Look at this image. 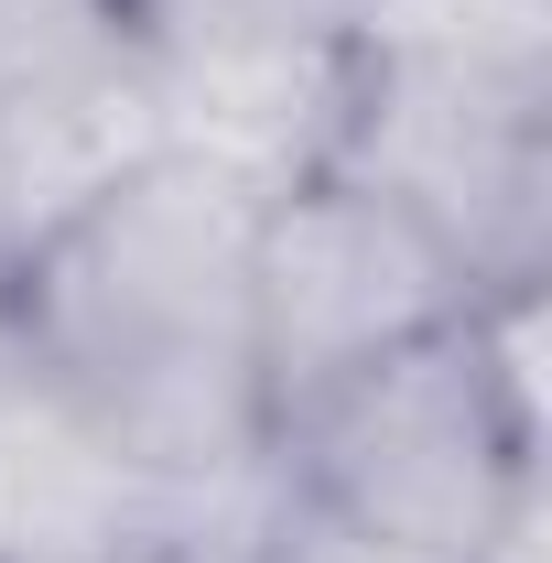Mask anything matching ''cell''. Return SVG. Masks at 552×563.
Returning <instances> with one entry per match:
<instances>
[{
    "mask_svg": "<svg viewBox=\"0 0 552 563\" xmlns=\"http://www.w3.org/2000/svg\"><path fill=\"white\" fill-rule=\"evenodd\" d=\"M336 174L412 207L487 303L552 292V87L357 55Z\"/></svg>",
    "mask_w": 552,
    "mask_h": 563,
    "instance_id": "cell-4",
    "label": "cell"
},
{
    "mask_svg": "<svg viewBox=\"0 0 552 563\" xmlns=\"http://www.w3.org/2000/svg\"><path fill=\"white\" fill-rule=\"evenodd\" d=\"M250 217L261 196L152 152L120 196L0 272V336L87 390L174 488L272 466V412L250 379Z\"/></svg>",
    "mask_w": 552,
    "mask_h": 563,
    "instance_id": "cell-1",
    "label": "cell"
},
{
    "mask_svg": "<svg viewBox=\"0 0 552 563\" xmlns=\"http://www.w3.org/2000/svg\"><path fill=\"white\" fill-rule=\"evenodd\" d=\"M261 563H422V553L368 542V531H346V520H325V509H303V498L281 488V520H272V542H261Z\"/></svg>",
    "mask_w": 552,
    "mask_h": 563,
    "instance_id": "cell-9",
    "label": "cell"
},
{
    "mask_svg": "<svg viewBox=\"0 0 552 563\" xmlns=\"http://www.w3.org/2000/svg\"><path fill=\"white\" fill-rule=\"evenodd\" d=\"M120 563H196V553H174V542H141V553H120Z\"/></svg>",
    "mask_w": 552,
    "mask_h": 563,
    "instance_id": "cell-11",
    "label": "cell"
},
{
    "mask_svg": "<svg viewBox=\"0 0 552 563\" xmlns=\"http://www.w3.org/2000/svg\"><path fill=\"white\" fill-rule=\"evenodd\" d=\"M152 152L163 141H152L131 44L55 76H11L0 87V272H22L55 228H76L98 196H120Z\"/></svg>",
    "mask_w": 552,
    "mask_h": 563,
    "instance_id": "cell-7",
    "label": "cell"
},
{
    "mask_svg": "<svg viewBox=\"0 0 552 563\" xmlns=\"http://www.w3.org/2000/svg\"><path fill=\"white\" fill-rule=\"evenodd\" d=\"M174 11H207V0H120V22H131V33H152V22H174Z\"/></svg>",
    "mask_w": 552,
    "mask_h": 563,
    "instance_id": "cell-10",
    "label": "cell"
},
{
    "mask_svg": "<svg viewBox=\"0 0 552 563\" xmlns=\"http://www.w3.org/2000/svg\"><path fill=\"white\" fill-rule=\"evenodd\" d=\"M185 498L87 390L0 336V563H120L174 542Z\"/></svg>",
    "mask_w": 552,
    "mask_h": 563,
    "instance_id": "cell-6",
    "label": "cell"
},
{
    "mask_svg": "<svg viewBox=\"0 0 552 563\" xmlns=\"http://www.w3.org/2000/svg\"><path fill=\"white\" fill-rule=\"evenodd\" d=\"M357 55L552 87V0H346Z\"/></svg>",
    "mask_w": 552,
    "mask_h": 563,
    "instance_id": "cell-8",
    "label": "cell"
},
{
    "mask_svg": "<svg viewBox=\"0 0 552 563\" xmlns=\"http://www.w3.org/2000/svg\"><path fill=\"white\" fill-rule=\"evenodd\" d=\"M477 303L487 292L455 272V250L336 163L261 196V217H250V379H261L272 422L292 401H314L325 379L412 347Z\"/></svg>",
    "mask_w": 552,
    "mask_h": 563,
    "instance_id": "cell-3",
    "label": "cell"
},
{
    "mask_svg": "<svg viewBox=\"0 0 552 563\" xmlns=\"http://www.w3.org/2000/svg\"><path fill=\"white\" fill-rule=\"evenodd\" d=\"M552 292H498L412 347L325 379L272 422V466L303 509L422 563H542L552 542Z\"/></svg>",
    "mask_w": 552,
    "mask_h": 563,
    "instance_id": "cell-2",
    "label": "cell"
},
{
    "mask_svg": "<svg viewBox=\"0 0 552 563\" xmlns=\"http://www.w3.org/2000/svg\"><path fill=\"white\" fill-rule=\"evenodd\" d=\"M163 163H196L239 196H281L325 174L357 98L346 0H207L131 33Z\"/></svg>",
    "mask_w": 552,
    "mask_h": 563,
    "instance_id": "cell-5",
    "label": "cell"
}]
</instances>
